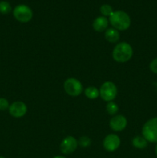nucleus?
Here are the masks:
<instances>
[{
  "label": "nucleus",
  "mask_w": 157,
  "mask_h": 158,
  "mask_svg": "<svg viewBox=\"0 0 157 158\" xmlns=\"http://www.w3.org/2000/svg\"><path fill=\"white\" fill-rule=\"evenodd\" d=\"M99 95L105 101L111 102L117 95L116 86L112 82H106L100 87Z\"/></svg>",
  "instance_id": "nucleus-5"
},
{
  "label": "nucleus",
  "mask_w": 157,
  "mask_h": 158,
  "mask_svg": "<svg viewBox=\"0 0 157 158\" xmlns=\"http://www.w3.org/2000/svg\"><path fill=\"white\" fill-rule=\"evenodd\" d=\"M133 50L130 45L126 42L118 43L112 51V57L118 63H126L132 56Z\"/></svg>",
  "instance_id": "nucleus-2"
},
{
  "label": "nucleus",
  "mask_w": 157,
  "mask_h": 158,
  "mask_svg": "<svg viewBox=\"0 0 157 158\" xmlns=\"http://www.w3.org/2000/svg\"><path fill=\"white\" fill-rule=\"evenodd\" d=\"M64 89L66 94L72 97H77L83 92V85L75 78H69L65 81Z\"/></svg>",
  "instance_id": "nucleus-6"
},
{
  "label": "nucleus",
  "mask_w": 157,
  "mask_h": 158,
  "mask_svg": "<svg viewBox=\"0 0 157 158\" xmlns=\"http://www.w3.org/2000/svg\"><path fill=\"white\" fill-rule=\"evenodd\" d=\"M78 147V141L72 136L66 137L63 139L60 144V151L64 154H70L76 150Z\"/></svg>",
  "instance_id": "nucleus-7"
},
{
  "label": "nucleus",
  "mask_w": 157,
  "mask_h": 158,
  "mask_svg": "<svg viewBox=\"0 0 157 158\" xmlns=\"http://www.w3.org/2000/svg\"><path fill=\"white\" fill-rule=\"evenodd\" d=\"M109 126L114 131H122L127 126V120L123 115H117L112 117L109 121Z\"/></svg>",
  "instance_id": "nucleus-10"
},
{
  "label": "nucleus",
  "mask_w": 157,
  "mask_h": 158,
  "mask_svg": "<svg viewBox=\"0 0 157 158\" xmlns=\"http://www.w3.org/2000/svg\"><path fill=\"white\" fill-rule=\"evenodd\" d=\"M13 15L17 21L20 23H28L32 18V11L30 7L26 5H18L13 10Z\"/></svg>",
  "instance_id": "nucleus-4"
},
{
  "label": "nucleus",
  "mask_w": 157,
  "mask_h": 158,
  "mask_svg": "<svg viewBox=\"0 0 157 158\" xmlns=\"http://www.w3.org/2000/svg\"><path fill=\"white\" fill-rule=\"evenodd\" d=\"M142 134L148 142L157 143V117L150 119L145 123Z\"/></svg>",
  "instance_id": "nucleus-3"
},
{
  "label": "nucleus",
  "mask_w": 157,
  "mask_h": 158,
  "mask_svg": "<svg viewBox=\"0 0 157 158\" xmlns=\"http://www.w3.org/2000/svg\"><path fill=\"white\" fill-rule=\"evenodd\" d=\"M108 25H109V20L106 17L103 16V15L95 18V20L93 21V23H92L93 29L96 32H99L106 30L108 27Z\"/></svg>",
  "instance_id": "nucleus-11"
},
{
  "label": "nucleus",
  "mask_w": 157,
  "mask_h": 158,
  "mask_svg": "<svg viewBox=\"0 0 157 158\" xmlns=\"http://www.w3.org/2000/svg\"><path fill=\"white\" fill-rule=\"evenodd\" d=\"M149 69L154 73L157 74V58L154 59L149 64Z\"/></svg>",
  "instance_id": "nucleus-20"
},
{
  "label": "nucleus",
  "mask_w": 157,
  "mask_h": 158,
  "mask_svg": "<svg viewBox=\"0 0 157 158\" xmlns=\"http://www.w3.org/2000/svg\"><path fill=\"white\" fill-rule=\"evenodd\" d=\"M109 23L117 30L125 31L130 26L131 19L129 15L123 11H115L109 16Z\"/></svg>",
  "instance_id": "nucleus-1"
},
{
  "label": "nucleus",
  "mask_w": 157,
  "mask_h": 158,
  "mask_svg": "<svg viewBox=\"0 0 157 158\" xmlns=\"http://www.w3.org/2000/svg\"><path fill=\"white\" fill-rule=\"evenodd\" d=\"M155 155H156V157H157V144H156V146H155Z\"/></svg>",
  "instance_id": "nucleus-22"
},
{
  "label": "nucleus",
  "mask_w": 157,
  "mask_h": 158,
  "mask_svg": "<svg viewBox=\"0 0 157 158\" xmlns=\"http://www.w3.org/2000/svg\"><path fill=\"white\" fill-rule=\"evenodd\" d=\"M9 112L12 117L15 118L22 117L27 112V106L22 101H15L9 107Z\"/></svg>",
  "instance_id": "nucleus-8"
},
{
  "label": "nucleus",
  "mask_w": 157,
  "mask_h": 158,
  "mask_svg": "<svg viewBox=\"0 0 157 158\" xmlns=\"http://www.w3.org/2000/svg\"><path fill=\"white\" fill-rule=\"evenodd\" d=\"M113 9H112V6H109V5L108 4H104L103 5V6H101V7H100V12H101V14L103 15V16H110L112 14V12H113Z\"/></svg>",
  "instance_id": "nucleus-16"
},
{
  "label": "nucleus",
  "mask_w": 157,
  "mask_h": 158,
  "mask_svg": "<svg viewBox=\"0 0 157 158\" xmlns=\"http://www.w3.org/2000/svg\"><path fill=\"white\" fill-rule=\"evenodd\" d=\"M106 110L108 114L110 115H115L119 111V106L114 102H109L106 105Z\"/></svg>",
  "instance_id": "nucleus-17"
},
{
  "label": "nucleus",
  "mask_w": 157,
  "mask_h": 158,
  "mask_svg": "<svg viewBox=\"0 0 157 158\" xmlns=\"http://www.w3.org/2000/svg\"><path fill=\"white\" fill-rule=\"evenodd\" d=\"M91 143H92V141H91V139L89 138V137H86V136H83V137H81L79 138V140H78V144H79L82 148H86L90 146Z\"/></svg>",
  "instance_id": "nucleus-18"
},
{
  "label": "nucleus",
  "mask_w": 157,
  "mask_h": 158,
  "mask_svg": "<svg viewBox=\"0 0 157 158\" xmlns=\"http://www.w3.org/2000/svg\"><path fill=\"white\" fill-rule=\"evenodd\" d=\"M120 138L115 134H109L105 137L103 140V147L109 152L115 151L120 146Z\"/></svg>",
  "instance_id": "nucleus-9"
},
{
  "label": "nucleus",
  "mask_w": 157,
  "mask_h": 158,
  "mask_svg": "<svg viewBox=\"0 0 157 158\" xmlns=\"http://www.w3.org/2000/svg\"><path fill=\"white\" fill-rule=\"evenodd\" d=\"M9 101L6 98H0V110L4 111L9 110Z\"/></svg>",
  "instance_id": "nucleus-19"
},
{
  "label": "nucleus",
  "mask_w": 157,
  "mask_h": 158,
  "mask_svg": "<svg viewBox=\"0 0 157 158\" xmlns=\"http://www.w3.org/2000/svg\"><path fill=\"white\" fill-rule=\"evenodd\" d=\"M105 37L108 42L114 43L118 42L119 40V33L117 29H114V28H109L106 30Z\"/></svg>",
  "instance_id": "nucleus-12"
},
{
  "label": "nucleus",
  "mask_w": 157,
  "mask_h": 158,
  "mask_svg": "<svg viewBox=\"0 0 157 158\" xmlns=\"http://www.w3.org/2000/svg\"><path fill=\"white\" fill-rule=\"evenodd\" d=\"M0 158H6V157H1V156H0Z\"/></svg>",
  "instance_id": "nucleus-23"
},
{
  "label": "nucleus",
  "mask_w": 157,
  "mask_h": 158,
  "mask_svg": "<svg viewBox=\"0 0 157 158\" xmlns=\"http://www.w3.org/2000/svg\"><path fill=\"white\" fill-rule=\"evenodd\" d=\"M132 143L134 148H137V149H144L147 147L148 141L143 137L137 136L132 139Z\"/></svg>",
  "instance_id": "nucleus-13"
},
{
  "label": "nucleus",
  "mask_w": 157,
  "mask_h": 158,
  "mask_svg": "<svg viewBox=\"0 0 157 158\" xmlns=\"http://www.w3.org/2000/svg\"><path fill=\"white\" fill-rule=\"evenodd\" d=\"M85 95L91 100L96 99L99 95V90L94 86H89L85 89Z\"/></svg>",
  "instance_id": "nucleus-14"
},
{
  "label": "nucleus",
  "mask_w": 157,
  "mask_h": 158,
  "mask_svg": "<svg viewBox=\"0 0 157 158\" xmlns=\"http://www.w3.org/2000/svg\"><path fill=\"white\" fill-rule=\"evenodd\" d=\"M12 11V6L9 4V2L6 1L0 2V13L3 15H7L10 13Z\"/></svg>",
  "instance_id": "nucleus-15"
},
{
  "label": "nucleus",
  "mask_w": 157,
  "mask_h": 158,
  "mask_svg": "<svg viewBox=\"0 0 157 158\" xmlns=\"http://www.w3.org/2000/svg\"><path fill=\"white\" fill-rule=\"evenodd\" d=\"M53 158H66L65 157H62V156H56V157H53Z\"/></svg>",
  "instance_id": "nucleus-21"
}]
</instances>
